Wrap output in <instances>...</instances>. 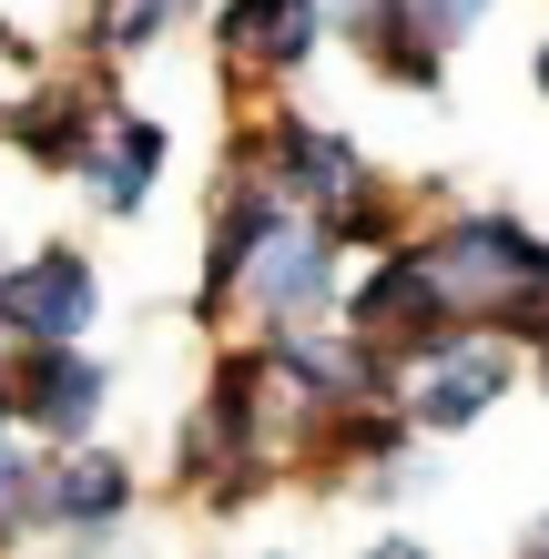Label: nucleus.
Segmentation results:
<instances>
[{
    "mask_svg": "<svg viewBox=\"0 0 549 559\" xmlns=\"http://www.w3.org/2000/svg\"><path fill=\"white\" fill-rule=\"evenodd\" d=\"M0 316H11V336H31V346H72L92 325V265L82 254H41V265L0 275Z\"/></svg>",
    "mask_w": 549,
    "mask_h": 559,
    "instance_id": "nucleus-1",
    "label": "nucleus"
},
{
    "mask_svg": "<svg viewBox=\"0 0 549 559\" xmlns=\"http://www.w3.org/2000/svg\"><path fill=\"white\" fill-rule=\"evenodd\" d=\"M21 407L51 427V438H82L92 407H103V367H92L82 346H31V367H21Z\"/></svg>",
    "mask_w": 549,
    "mask_h": 559,
    "instance_id": "nucleus-2",
    "label": "nucleus"
},
{
    "mask_svg": "<svg viewBox=\"0 0 549 559\" xmlns=\"http://www.w3.org/2000/svg\"><path fill=\"white\" fill-rule=\"evenodd\" d=\"M499 386H509V367H499L489 346L438 336V346H428V377H417V417H428V427H468L478 407L499 397Z\"/></svg>",
    "mask_w": 549,
    "mask_h": 559,
    "instance_id": "nucleus-3",
    "label": "nucleus"
},
{
    "mask_svg": "<svg viewBox=\"0 0 549 559\" xmlns=\"http://www.w3.org/2000/svg\"><path fill=\"white\" fill-rule=\"evenodd\" d=\"M447 254V285H539L549 275V245H529L520 224H458V235L438 245Z\"/></svg>",
    "mask_w": 549,
    "mask_h": 559,
    "instance_id": "nucleus-4",
    "label": "nucleus"
},
{
    "mask_svg": "<svg viewBox=\"0 0 549 559\" xmlns=\"http://www.w3.org/2000/svg\"><path fill=\"white\" fill-rule=\"evenodd\" d=\"M122 499H133V478H122V457H72V468H51V509L61 530H112Z\"/></svg>",
    "mask_w": 549,
    "mask_h": 559,
    "instance_id": "nucleus-5",
    "label": "nucleus"
},
{
    "mask_svg": "<svg viewBox=\"0 0 549 559\" xmlns=\"http://www.w3.org/2000/svg\"><path fill=\"white\" fill-rule=\"evenodd\" d=\"M254 295H265V316H306L315 295H326V245L275 224V245L254 254Z\"/></svg>",
    "mask_w": 549,
    "mask_h": 559,
    "instance_id": "nucleus-6",
    "label": "nucleus"
},
{
    "mask_svg": "<svg viewBox=\"0 0 549 559\" xmlns=\"http://www.w3.org/2000/svg\"><path fill=\"white\" fill-rule=\"evenodd\" d=\"M224 41L254 51V61H296L315 41V0H235L224 11Z\"/></svg>",
    "mask_w": 549,
    "mask_h": 559,
    "instance_id": "nucleus-7",
    "label": "nucleus"
},
{
    "mask_svg": "<svg viewBox=\"0 0 549 559\" xmlns=\"http://www.w3.org/2000/svg\"><path fill=\"white\" fill-rule=\"evenodd\" d=\"M285 174L275 183H296L306 193V204H346V193H357V153H346V143H326V133H285Z\"/></svg>",
    "mask_w": 549,
    "mask_h": 559,
    "instance_id": "nucleus-8",
    "label": "nucleus"
},
{
    "mask_svg": "<svg viewBox=\"0 0 549 559\" xmlns=\"http://www.w3.org/2000/svg\"><path fill=\"white\" fill-rule=\"evenodd\" d=\"M153 153H164V143H153L143 122H133L122 143H103V163H92V193H103V204H143V183H153Z\"/></svg>",
    "mask_w": 549,
    "mask_h": 559,
    "instance_id": "nucleus-9",
    "label": "nucleus"
},
{
    "mask_svg": "<svg viewBox=\"0 0 549 559\" xmlns=\"http://www.w3.org/2000/svg\"><path fill=\"white\" fill-rule=\"evenodd\" d=\"M407 11H417V21H428V31H468L478 11H489V0H407Z\"/></svg>",
    "mask_w": 549,
    "mask_h": 559,
    "instance_id": "nucleus-10",
    "label": "nucleus"
},
{
    "mask_svg": "<svg viewBox=\"0 0 549 559\" xmlns=\"http://www.w3.org/2000/svg\"><path fill=\"white\" fill-rule=\"evenodd\" d=\"M529 559H549V519H539V530H529Z\"/></svg>",
    "mask_w": 549,
    "mask_h": 559,
    "instance_id": "nucleus-11",
    "label": "nucleus"
},
{
    "mask_svg": "<svg viewBox=\"0 0 549 559\" xmlns=\"http://www.w3.org/2000/svg\"><path fill=\"white\" fill-rule=\"evenodd\" d=\"M377 559H417V549H407V539H397V549H377Z\"/></svg>",
    "mask_w": 549,
    "mask_h": 559,
    "instance_id": "nucleus-12",
    "label": "nucleus"
},
{
    "mask_svg": "<svg viewBox=\"0 0 549 559\" xmlns=\"http://www.w3.org/2000/svg\"><path fill=\"white\" fill-rule=\"evenodd\" d=\"M539 92H549V51H539Z\"/></svg>",
    "mask_w": 549,
    "mask_h": 559,
    "instance_id": "nucleus-13",
    "label": "nucleus"
},
{
    "mask_svg": "<svg viewBox=\"0 0 549 559\" xmlns=\"http://www.w3.org/2000/svg\"><path fill=\"white\" fill-rule=\"evenodd\" d=\"M0 417H11V407H0Z\"/></svg>",
    "mask_w": 549,
    "mask_h": 559,
    "instance_id": "nucleus-14",
    "label": "nucleus"
}]
</instances>
